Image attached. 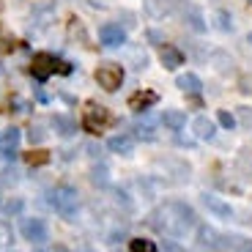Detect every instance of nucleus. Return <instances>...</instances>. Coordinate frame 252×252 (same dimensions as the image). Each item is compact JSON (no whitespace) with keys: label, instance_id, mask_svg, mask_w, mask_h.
I'll use <instances>...</instances> for the list:
<instances>
[{"label":"nucleus","instance_id":"7ed1b4c3","mask_svg":"<svg viewBox=\"0 0 252 252\" xmlns=\"http://www.w3.org/2000/svg\"><path fill=\"white\" fill-rule=\"evenodd\" d=\"M19 233L25 236V241H31V244L41 247L50 241V230H47V222L38 220V217H28V220L19 222Z\"/></svg>","mask_w":252,"mask_h":252},{"label":"nucleus","instance_id":"0eeeda50","mask_svg":"<svg viewBox=\"0 0 252 252\" xmlns=\"http://www.w3.org/2000/svg\"><path fill=\"white\" fill-rule=\"evenodd\" d=\"M99 41L104 47H110V50H115V47H124L126 44V33L121 25H115V22H107V25L99 28Z\"/></svg>","mask_w":252,"mask_h":252},{"label":"nucleus","instance_id":"20e7f679","mask_svg":"<svg viewBox=\"0 0 252 252\" xmlns=\"http://www.w3.org/2000/svg\"><path fill=\"white\" fill-rule=\"evenodd\" d=\"M96 82H99V88L104 91H118L121 82H124V69H121L118 63H101L99 69H96Z\"/></svg>","mask_w":252,"mask_h":252},{"label":"nucleus","instance_id":"423d86ee","mask_svg":"<svg viewBox=\"0 0 252 252\" xmlns=\"http://www.w3.org/2000/svg\"><path fill=\"white\" fill-rule=\"evenodd\" d=\"M55 69H58L55 55H50V52H36V55H33V77H36L38 82H44L47 77H52Z\"/></svg>","mask_w":252,"mask_h":252},{"label":"nucleus","instance_id":"6ab92c4d","mask_svg":"<svg viewBox=\"0 0 252 252\" xmlns=\"http://www.w3.org/2000/svg\"><path fill=\"white\" fill-rule=\"evenodd\" d=\"M129 247H132V252H159L157 244H154L151 239H132V241H129Z\"/></svg>","mask_w":252,"mask_h":252},{"label":"nucleus","instance_id":"aec40b11","mask_svg":"<svg viewBox=\"0 0 252 252\" xmlns=\"http://www.w3.org/2000/svg\"><path fill=\"white\" fill-rule=\"evenodd\" d=\"M214 17H217V25H220V31H233V19L227 17L225 11H217Z\"/></svg>","mask_w":252,"mask_h":252},{"label":"nucleus","instance_id":"412c9836","mask_svg":"<svg viewBox=\"0 0 252 252\" xmlns=\"http://www.w3.org/2000/svg\"><path fill=\"white\" fill-rule=\"evenodd\" d=\"M217 121H220V126H225V129H233L236 126V118L227 110H220V115H217Z\"/></svg>","mask_w":252,"mask_h":252},{"label":"nucleus","instance_id":"f03ea898","mask_svg":"<svg viewBox=\"0 0 252 252\" xmlns=\"http://www.w3.org/2000/svg\"><path fill=\"white\" fill-rule=\"evenodd\" d=\"M52 208H55L61 217L71 220V217L77 214V208H80V195H77V189L69 187V184L55 187V192H52Z\"/></svg>","mask_w":252,"mask_h":252},{"label":"nucleus","instance_id":"a878e982","mask_svg":"<svg viewBox=\"0 0 252 252\" xmlns=\"http://www.w3.org/2000/svg\"><path fill=\"white\" fill-rule=\"evenodd\" d=\"M55 252H66V250H63V247H55Z\"/></svg>","mask_w":252,"mask_h":252},{"label":"nucleus","instance_id":"bb28decb","mask_svg":"<svg viewBox=\"0 0 252 252\" xmlns=\"http://www.w3.org/2000/svg\"><path fill=\"white\" fill-rule=\"evenodd\" d=\"M247 41H250V44H252V31H250V36H247Z\"/></svg>","mask_w":252,"mask_h":252},{"label":"nucleus","instance_id":"dca6fc26","mask_svg":"<svg viewBox=\"0 0 252 252\" xmlns=\"http://www.w3.org/2000/svg\"><path fill=\"white\" fill-rule=\"evenodd\" d=\"M162 124L167 129H173V132H181L184 126H187V113H181V110H167L162 115Z\"/></svg>","mask_w":252,"mask_h":252},{"label":"nucleus","instance_id":"4468645a","mask_svg":"<svg viewBox=\"0 0 252 252\" xmlns=\"http://www.w3.org/2000/svg\"><path fill=\"white\" fill-rule=\"evenodd\" d=\"M197 241H200V247H208V250H217L222 241V236L217 233L214 227L208 225H197Z\"/></svg>","mask_w":252,"mask_h":252},{"label":"nucleus","instance_id":"f3484780","mask_svg":"<svg viewBox=\"0 0 252 252\" xmlns=\"http://www.w3.org/2000/svg\"><path fill=\"white\" fill-rule=\"evenodd\" d=\"M227 247H233L236 252H252V241L244 239V236H227Z\"/></svg>","mask_w":252,"mask_h":252},{"label":"nucleus","instance_id":"cd10ccee","mask_svg":"<svg viewBox=\"0 0 252 252\" xmlns=\"http://www.w3.org/2000/svg\"><path fill=\"white\" fill-rule=\"evenodd\" d=\"M250 3H252V0H250Z\"/></svg>","mask_w":252,"mask_h":252},{"label":"nucleus","instance_id":"393cba45","mask_svg":"<svg viewBox=\"0 0 252 252\" xmlns=\"http://www.w3.org/2000/svg\"><path fill=\"white\" fill-rule=\"evenodd\" d=\"M164 252H184L181 247H176L173 241H164Z\"/></svg>","mask_w":252,"mask_h":252},{"label":"nucleus","instance_id":"b1692460","mask_svg":"<svg viewBox=\"0 0 252 252\" xmlns=\"http://www.w3.org/2000/svg\"><path fill=\"white\" fill-rule=\"evenodd\" d=\"M38 140H44V132H41V129H31V143H38Z\"/></svg>","mask_w":252,"mask_h":252},{"label":"nucleus","instance_id":"39448f33","mask_svg":"<svg viewBox=\"0 0 252 252\" xmlns=\"http://www.w3.org/2000/svg\"><path fill=\"white\" fill-rule=\"evenodd\" d=\"M110 121H113L110 118V110L99 107V104H88V110L82 113V126H85V132H91V134H99Z\"/></svg>","mask_w":252,"mask_h":252},{"label":"nucleus","instance_id":"2eb2a0df","mask_svg":"<svg viewBox=\"0 0 252 252\" xmlns=\"http://www.w3.org/2000/svg\"><path fill=\"white\" fill-rule=\"evenodd\" d=\"M176 85L181 91H187V94H200L203 91V82H200V77L197 74H192V71H187V74H181L176 80Z\"/></svg>","mask_w":252,"mask_h":252},{"label":"nucleus","instance_id":"f8f14e48","mask_svg":"<svg viewBox=\"0 0 252 252\" xmlns=\"http://www.w3.org/2000/svg\"><path fill=\"white\" fill-rule=\"evenodd\" d=\"M192 129H195V137H200V140H211L217 134V126L208 115H197V118L192 121Z\"/></svg>","mask_w":252,"mask_h":252},{"label":"nucleus","instance_id":"9d476101","mask_svg":"<svg viewBox=\"0 0 252 252\" xmlns=\"http://www.w3.org/2000/svg\"><path fill=\"white\" fill-rule=\"evenodd\" d=\"M159 61H162V66L164 69H178V66H184V52L178 50V47H173V44H164L162 47V52H159Z\"/></svg>","mask_w":252,"mask_h":252},{"label":"nucleus","instance_id":"f257e3e1","mask_svg":"<svg viewBox=\"0 0 252 252\" xmlns=\"http://www.w3.org/2000/svg\"><path fill=\"white\" fill-rule=\"evenodd\" d=\"M151 225L157 227V230H162L164 236L181 239V236H187L189 230L197 225V217L187 203L170 200V203H164V206H159L151 214Z\"/></svg>","mask_w":252,"mask_h":252},{"label":"nucleus","instance_id":"4be33fe9","mask_svg":"<svg viewBox=\"0 0 252 252\" xmlns=\"http://www.w3.org/2000/svg\"><path fill=\"white\" fill-rule=\"evenodd\" d=\"M189 19H192L189 25L195 28V31H206V25H203V19H200V14H197V11H192V14H189Z\"/></svg>","mask_w":252,"mask_h":252},{"label":"nucleus","instance_id":"6e6552de","mask_svg":"<svg viewBox=\"0 0 252 252\" xmlns=\"http://www.w3.org/2000/svg\"><path fill=\"white\" fill-rule=\"evenodd\" d=\"M19 140H22V132L19 129H6L3 132V137H0V157L3 159H14L17 157V145H19Z\"/></svg>","mask_w":252,"mask_h":252},{"label":"nucleus","instance_id":"5701e85b","mask_svg":"<svg viewBox=\"0 0 252 252\" xmlns=\"http://www.w3.org/2000/svg\"><path fill=\"white\" fill-rule=\"evenodd\" d=\"M3 208H6L8 214H19V211H22V200H11V203H6Z\"/></svg>","mask_w":252,"mask_h":252},{"label":"nucleus","instance_id":"9b49d317","mask_svg":"<svg viewBox=\"0 0 252 252\" xmlns=\"http://www.w3.org/2000/svg\"><path fill=\"white\" fill-rule=\"evenodd\" d=\"M203 206L211 211V214H217L220 220H230L233 217V208L227 206L225 200H220V197H214V195H203Z\"/></svg>","mask_w":252,"mask_h":252},{"label":"nucleus","instance_id":"1a4fd4ad","mask_svg":"<svg viewBox=\"0 0 252 252\" xmlns=\"http://www.w3.org/2000/svg\"><path fill=\"white\" fill-rule=\"evenodd\" d=\"M157 101H159V96L154 94V91H137V94L129 99V107H132L134 113H145V110H151Z\"/></svg>","mask_w":252,"mask_h":252},{"label":"nucleus","instance_id":"ddd939ff","mask_svg":"<svg viewBox=\"0 0 252 252\" xmlns=\"http://www.w3.org/2000/svg\"><path fill=\"white\" fill-rule=\"evenodd\" d=\"M107 148L113 154H132L134 151V137L132 134H115L107 140Z\"/></svg>","mask_w":252,"mask_h":252},{"label":"nucleus","instance_id":"a211bd4d","mask_svg":"<svg viewBox=\"0 0 252 252\" xmlns=\"http://www.w3.org/2000/svg\"><path fill=\"white\" fill-rule=\"evenodd\" d=\"M52 124H55V129H61V134H63V137H69V134H74V129H77V126H74V121H71V118H66V115H58V118L52 121Z\"/></svg>","mask_w":252,"mask_h":252}]
</instances>
